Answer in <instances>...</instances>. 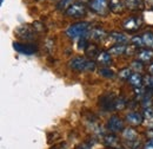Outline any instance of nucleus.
Returning <instances> with one entry per match:
<instances>
[{
    "instance_id": "obj_26",
    "label": "nucleus",
    "mask_w": 153,
    "mask_h": 149,
    "mask_svg": "<svg viewBox=\"0 0 153 149\" xmlns=\"http://www.w3.org/2000/svg\"><path fill=\"white\" fill-rule=\"evenodd\" d=\"M126 107V102L123 97H119V98H115V105H114V110H123L124 108Z\"/></svg>"
},
{
    "instance_id": "obj_21",
    "label": "nucleus",
    "mask_w": 153,
    "mask_h": 149,
    "mask_svg": "<svg viewBox=\"0 0 153 149\" xmlns=\"http://www.w3.org/2000/svg\"><path fill=\"white\" fill-rule=\"evenodd\" d=\"M123 136L126 141H133V140H137L138 138V134L137 131L132 129V128H126L124 129V132H123Z\"/></svg>"
},
{
    "instance_id": "obj_24",
    "label": "nucleus",
    "mask_w": 153,
    "mask_h": 149,
    "mask_svg": "<svg viewBox=\"0 0 153 149\" xmlns=\"http://www.w3.org/2000/svg\"><path fill=\"white\" fill-rule=\"evenodd\" d=\"M72 4H73V0H60L57 5V8L59 11H66Z\"/></svg>"
},
{
    "instance_id": "obj_35",
    "label": "nucleus",
    "mask_w": 153,
    "mask_h": 149,
    "mask_svg": "<svg viewBox=\"0 0 153 149\" xmlns=\"http://www.w3.org/2000/svg\"><path fill=\"white\" fill-rule=\"evenodd\" d=\"M76 149H91L86 143H80V144H78L76 147Z\"/></svg>"
},
{
    "instance_id": "obj_1",
    "label": "nucleus",
    "mask_w": 153,
    "mask_h": 149,
    "mask_svg": "<svg viewBox=\"0 0 153 149\" xmlns=\"http://www.w3.org/2000/svg\"><path fill=\"white\" fill-rule=\"evenodd\" d=\"M68 68L76 72H85V71H93L96 70L97 63L94 60L85 57H74L68 62Z\"/></svg>"
},
{
    "instance_id": "obj_19",
    "label": "nucleus",
    "mask_w": 153,
    "mask_h": 149,
    "mask_svg": "<svg viewBox=\"0 0 153 149\" xmlns=\"http://www.w3.org/2000/svg\"><path fill=\"white\" fill-rule=\"evenodd\" d=\"M126 49H127V46H125V44H115V45H113V46L108 50V52H110L111 56L118 57V56L124 55V53L126 52Z\"/></svg>"
},
{
    "instance_id": "obj_12",
    "label": "nucleus",
    "mask_w": 153,
    "mask_h": 149,
    "mask_svg": "<svg viewBox=\"0 0 153 149\" xmlns=\"http://www.w3.org/2000/svg\"><path fill=\"white\" fill-rule=\"evenodd\" d=\"M96 62L98 63V64L102 65V66H107V65L111 64V62H112V57H111V55H110L108 51H100L99 55L97 56Z\"/></svg>"
},
{
    "instance_id": "obj_10",
    "label": "nucleus",
    "mask_w": 153,
    "mask_h": 149,
    "mask_svg": "<svg viewBox=\"0 0 153 149\" xmlns=\"http://www.w3.org/2000/svg\"><path fill=\"white\" fill-rule=\"evenodd\" d=\"M126 121L131 126H140L143 123V121H144V116H143V114H140L138 111L128 112L126 115Z\"/></svg>"
},
{
    "instance_id": "obj_4",
    "label": "nucleus",
    "mask_w": 153,
    "mask_h": 149,
    "mask_svg": "<svg viewBox=\"0 0 153 149\" xmlns=\"http://www.w3.org/2000/svg\"><path fill=\"white\" fill-rule=\"evenodd\" d=\"M86 13H87V7L82 2H73L65 11V14L71 18H84Z\"/></svg>"
},
{
    "instance_id": "obj_5",
    "label": "nucleus",
    "mask_w": 153,
    "mask_h": 149,
    "mask_svg": "<svg viewBox=\"0 0 153 149\" xmlns=\"http://www.w3.org/2000/svg\"><path fill=\"white\" fill-rule=\"evenodd\" d=\"M143 25V18L139 16H131L126 18L123 23V29L127 32H135Z\"/></svg>"
},
{
    "instance_id": "obj_7",
    "label": "nucleus",
    "mask_w": 153,
    "mask_h": 149,
    "mask_svg": "<svg viewBox=\"0 0 153 149\" xmlns=\"http://www.w3.org/2000/svg\"><path fill=\"white\" fill-rule=\"evenodd\" d=\"M14 50H17L20 53L24 55H33L38 51V47L32 44H22V43H14L13 44Z\"/></svg>"
},
{
    "instance_id": "obj_32",
    "label": "nucleus",
    "mask_w": 153,
    "mask_h": 149,
    "mask_svg": "<svg viewBox=\"0 0 153 149\" xmlns=\"http://www.w3.org/2000/svg\"><path fill=\"white\" fill-rule=\"evenodd\" d=\"M143 116H144V118H147V120L153 118V109L152 108H150V107L145 108L144 111H143Z\"/></svg>"
},
{
    "instance_id": "obj_15",
    "label": "nucleus",
    "mask_w": 153,
    "mask_h": 149,
    "mask_svg": "<svg viewBox=\"0 0 153 149\" xmlns=\"http://www.w3.org/2000/svg\"><path fill=\"white\" fill-rule=\"evenodd\" d=\"M128 82H130V84L133 87L134 89L141 88L143 84H144V77L140 74V72H134V74H131V77L128 78Z\"/></svg>"
},
{
    "instance_id": "obj_37",
    "label": "nucleus",
    "mask_w": 153,
    "mask_h": 149,
    "mask_svg": "<svg viewBox=\"0 0 153 149\" xmlns=\"http://www.w3.org/2000/svg\"><path fill=\"white\" fill-rule=\"evenodd\" d=\"M146 4H147L149 6L153 7V0H146Z\"/></svg>"
},
{
    "instance_id": "obj_11",
    "label": "nucleus",
    "mask_w": 153,
    "mask_h": 149,
    "mask_svg": "<svg viewBox=\"0 0 153 149\" xmlns=\"http://www.w3.org/2000/svg\"><path fill=\"white\" fill-rule=\"evenodd\" d=\"M137 59L143 63H151L153 62V49H141L137 53Z\"/></svg>"
},
{
    "instance_id": "obj_17",
    "label": "nucleus",
    "mask_w": 153,
    "mask_h": 149,
    "mask_svg": "<svg viewBox=\"0 0 153 149\" xmlns=\"http://www.w3.org/2000/svg\"><path fill=\"white\" fill-rule=\"evenodd\" d=\"M36 33V30L34 29H31L30 26H22V27H18L17 30V35L20 37H25L26 39H32L33 36Z\"/></svg>"
},
{
    "instance_id": "obj_31",
    "label": "nucleus",
    "mask_w": 153,
    "mask_h": 149,
    "mask_svg": "<svg viewBox=\"0 0 153 149\" xmlns=\"http://www.w3.org/2000/svg\"><path fill=\"white\" fill-rule=\"evenodd\" d=\"M88 45H90V44H88V40H87V38H86V37H81V38H80V40H79V43H78V46H79V49H84V50H86Z\"/></svg>"
},
{
    "instance_id": "obj_33",
    "label": "nucleus",
    "mask_w": 153,
    "mask_h": 149,
    "mask_svg": "<svg viewBox=\"0 0 153 149\" xmlns=\"http://www.w3.org/2000/svg\"><path fill=\"white\" fill-rule=\"evenodd\" d=\"M144 149H153V138H150V140L145 143Z\"/></svg>"
},
{
    "instance_id": "obj_39",
    "label": "nucleus",
    "mask_w": 153,
    "mask_h": 149,
    "mask_svg": "<svg viewBox=\"0 0 153 149\" xmlns=\"http://www.w3.org/2000/svg\"><path fill=\"white\" fill-rule=\"evenodd\" d=\"M0 2H1V4H2V2H4V0H0Z\"/></svg>"
},
{
    "instance_id": "obj_36",
    "label": "nucleus",
    "mask_w": 153,
    "mask_h": 149,
    "mask_svg": "<svg viewBox=\"0 0 153 149\" xmlns=\"http://www.w3.org/2000/svg\"><path fill=\"white\" fill-rule=\"evenodd\" d=\"M146 136H147L149 138H153V130L146 131Z\"/></svg>"
},
{
    "instance_id": "obj_2",
    "label": "nucleus",
    "mask_w": 153,
    "mask_h": 149,
    "mask_svg": "<svg viewBox=\"0 0 153 149\" xmlns=\"http://www.w3.org/2000/svg\"><path fill=\"white\" fill-rule=\"evenodd\" d=\"M90 30H91V24L90 23L79 21V23H74L71 26H68V29L66 30V35L71 39H76V38L86 37V35L88 33Z\"/></svg>"
},
{
    "instance_id": "obj_38",
    "label": "nucleus",
    "mask_w": 153,
    "mask_h": 149,
    "mask_svg": "<svg viewBox=\"0 0 153 149\" xmlns=\"http://www.w3.org/2000/svg\"><path fill=\"white\" fill-rule=\"evenodd\" d=\"M149 71H150V74H153V63L150 65V68H149Z\"/></svg>"
},
{
    "instance_id": "obj_22",
    "label": "nucleus",
    "mask_w": 153,
    "mask_h": 149,
    "mask_svg": "<svg viewBox=\"0 0 153 149\" xmlns=\"http://www.w3.org/2000/svg\"><path fill=\"white\" fill-rule=\"evenodd\" d=\"M143 41H144V46H147L150 49H153V32H145L143 36Z\"/></svg>"
},
{
    "instance_id": "obj_20",
    "label": "nucleus",
    "mask_w": 153,
    "mask_h": 149,
    "mask_svg": "<svg viewBox=\"0 0 153 149\" xmlns=\"http://www.w3.org/2000/svg\"><path fill=\"white\" fill-rule=\"evenodd\" d=\"M99 52H100V50L97 47L96 45H88V46H87V49L85 50L86 56L88 57L90 59H96L97 56L99 55Z\"/></svg>"
},
{
    "instance_id": "obj_9",
    "label": "nucleus",
    "mask_w": 153,
    "mask_h": 149,
    "mask_svg": "<svg viewBox=\"0 0 153 149\" xmlns=\"http://www.w3.org/2000/svg\"><path fill=\"white\" fill-rule=\"evenodd\" d=\"M125 7L128 11H133V12H141L145 10V4L143 0H125L124 1Z\"/></svg>"
},
{
    "instance_id": "obj_29",
    "label": "nucleus",
    "mask_w": 153,
    "mask_h": 149,
    "mask_svg": "<svg viewBox=\"0 0 153 149\" xmlns=\"http://www.w3.org/2000/svg\"><path fill=\"white\" fill-rule=\"evenodd\" d=\"M126 146L128 149H139L140 148V142L138 140H133V141H126Z\"/></svg>"
},
{
    "instance_id": "obj_28",
    "label": "nucleus",
    "mask_w": 153,
    "mask_h": 149,
    "mask_svg": "<svg viewBox=\"0 0 153 149\" xmlns=\"http://www.w3.org/2000/svg\"><path fill=\"white\" fill-rule=\"evenodd\" d=\"M144 84L146 88L153 89V74H147L144 77Z\"/></svg>"
},
{
    "instance_id": "obj_23",
    "label": "nucleus",
    "mask_w": 153,
    "mask_h": 149,
    "mask_svg": "<svg viewBox=\"0 0 153 149\" xmlns=\"http://www.w3.org/2000/svg\"><path fill=\"white\" fill-rule=\"evenodd\" d=\"M98 72H99L100 76H102L104 78H113V77H114V72H113L110 68H107V66H102V68H100Z\"/></svg>"
},
{
    "instance_id": "obj_8",
    "label": "nucleus",
    "mask_w": 153,
    "mask_h": 149,
    "mask_svg": "<svg viewBox=\"0 0 153 149\" xmlns=\"http://www.w3.org/2000/svg\"><path fill=\"white\" fill-rule=\"evenodd\" d=\"M107 126H108L110 130L113 131V132H119V131L124 130V122L117 115L111 116V118L108 120V124Z\"/></svg>"
},
{
    "instance_id": "obj_27",
    "label": "nucleus",
    "mask_w": 153,
    "mask_h": 149,
    "mask_svg": "<svg viewBox=\"0 0 153 149\" xmlns=\"http://www.w3.org/2000/svg\"><path fill=\"white\" fill-rule=\"evenodd\" d=\"M131 44L134 45V46H137L138 49H140V47H143L144 46V41H143V37H139V36H135L131 39Z\"/></svg>"
},
{
    "instance_id": "obj_30",
    "label": "nucleus",
    "mask_w": 153,
    "mask_h": 149,
    "mask_svg": "<svg viewBox=\"0 0 153 149\" xmlns=\"http://www.w3.org/2000/svg\"><path fill=\"white\" fill-rule=\"evenodd\" d=\"M131 66H132V69L135 70V72H140L144 68H143V62H140V60H134L133 63L131 64Z\"/></svg>"
},
{
    "instance_id": "obj_16",
    "label": "nucleus",
    "mask_w": 153,
    "mask_h": 149,
    "mask_svg": "<svg viewBox=\"0 0 153 149\" xmlns=\"http://www.w3.org/2000/svg\"><path fill=\"white\" fill-rule=\"evenodd\" d=\"M104 142H105V144H106L107 147H110V148H112V149H117L120 147V143H119L118 137H117L115 135H112V134L105 135Z\"/></svg>"
},
{
    "instance_id": "obj_25",
    "label": "nucleus",
    "mask_w": 153,
    "mask_h": 149,
    "mask_svg": "<svg viewBox=\"0 0 153 149\" xmlns=\"http://www.w3.org/2000/svg\"><path fill=\"white\" fill-rule=\"evenodd\" d=\"M131 74H132V70H131V68H125V69H121L120 71H119V78H121V79H127L128 81V78L131 77Z\"/></svg>"
},
{
    "instance_id": "obj_6",
    "label": "nucleus",
    "mask_w": 153,
    "mask_h": 149,
    "mask_svg": "<svg viewBox=\"0 0 153 149\" xmlns=\"http://www.w3.org/2000/svg\"><path fill=\"white\" fill-rule=\"evenodd\" d=\"M107 33L106 31H104L102 29H99V27H96V29H91L88 31V33L86 35V38L96 41V43H101L104 41L106 38H107Z\"/></svg>"
},
{
    "instance_id": "obj_3",
    "label": "nucleus",
    "mask_w": 153,
    "mask_h": 149,
    "mask_svg": "<svg viewBox=\"0 0 153 149\" xmlns=\"http://www.w3.org/2000/svg\"><path fill=\"white\" fill-rule=\"evenodd\" d=\"M90 8L92 12H94L98 16L105 17L111 11L110 10V0H91Z\"/></svg>"
},
{
    "instance_id": "obj_14",
    "label": "nucleus",
    "mask_w": 153,
    "mask_h": 149,
    "mask_svg": "<svg viewBox=\"0 0 153 149\" xmlns=\"http://www.w3.org/2000/svg\"><path fill=\"white\" fill-rule=\"evenodd\" d=\"M108 39H111L112 41H114L115 44H126L128 41V37L126 35H124L121 32H117V31L110 32Z\"/></svg>"
},
{
    "instance_id": "obj_34",
    "label": "nucleus",
    "mask_w": 153,
    "mask_h": 149,
    "mask_svg": "<svg viewBox=\"0 0 153 149\" xmlns=\"http://www.w3.org/2000/svg\"><path fill=\"white\" fill-rule=\"evenodd\" d=\"M51 149H67V146H66V143H60V144H57Z\"/></svg>"
},
{
    "instance_id": "obj_18",
    "label": "nucleus",
    "mask_w": 153,
    "mask_h": 149,
    "mask_svg": "<svg viewBox=\"0 0 153 149\" xmlns=\"http://www.w3.org/2000/svg\"><path fill=\"white\" fill-rule=\"evenodd\" d=\"M110 10L113 13L121 14L125 10V4L121 0H110Z\"/></svg>"
},
{
    "instance_id": "obj_13",
    "label": "nucleus",
    "mask_w": 153,
    "mask_h": 149,
    "mask_svg": "<svg viewBox=\"0 0 153 149\" xmlns=\"http://www.w3.org/2000/svg\"><path fill=\"white\" fill-rule=\"evenodd\" d=\"M100 105H101L104 109H106V110H114L115 98L113 96H110V95L104 96V97H101V99H100Z\"/></svg>"
}]
</instances>
